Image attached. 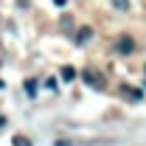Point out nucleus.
Returning a JSON list of instances; mask_svg holds the SVG:
<instances>
[{
	"instance_id": "obj_1",
	"label": "nucleus",
	"mask_w": 146,
	"mask_h": 146,
	"mask_svg": "<svg viewBox=\"0 0 146 146\" xmlns=\"http://www.w3.org/2000/svg\"><path fill=\"white\" fill-rule=\"evenodd\" d=\"M115 48H118V54H121V56H129L132 51H135V39H132L129 34H121V36H118V42H115Z\"/></svg>"
},
{
	"instance_id": "obj_2",
	"label": "nucleus",
	"mask_w": 146,
	"mask_h": 146,
	"mask_svg": "<svg viewBox=\"0 0 146 146\" xmlns=\"http://www.w3.org/2000/svg\"><path fill=\"white\" fill-rule=\"evenodd\" d=\"M84 82H87L90 87H96V90H104V84H107V82H104V76H101V73H96V70H84Z\"/></svg>"
},
{
	"instance_id": "obj_3",
	"label": "nucleus",
	"mask_w": 146,
	"mask_h": 146,
	"mask_svg": "<svg viewBox=\"0 0 146 146\" xmlns=\"http://www.w3.org/2000/svg\"><path fill=\"white\" fill-rule=\"evenodd\" d=\"M118 90H121V96H127L129 101H141V98H143V90H138V87H132V84H121Z\"/></svg>"
},
{
	"instance_id": "obj_4",
	"label": "nucleus",
	"mask_w": 146,
	"mask_h": 146,
	"mask_svg": "<svg viewBox=\"0 0 146 146\" xmlns=\"http://www.w3.org/2000/svg\"><path fill=\"white\" fill-rule=\"evenodd\" d=\"M76 76H79V73L73 70L70 65H65V68H62V79H65V82H73V79H76Z\"/></svg>"
},
{
	"instance_id": "obj_5",
	"label": "nucleus",
	"mask_w": 146,
	"mask_h": 146,
	"mask_svg": "<svg viewBox=\"0 0 146 146\" xmlns=\"http://www.w3.org/2000/svg\"><path fill=\"white\" fill-rule=\"evenodd\" d=\"M90 36H93V28H82V31H79V36H76V39H79V42L84 45V42H87Z\"/></svg>"
},
{
	"instance_id": "obj_6",
	"label": "nucleus",
	"mask_w": 146,
	"mask_h": 146,
	"mask_svg": "<svg viewBox=\"0 0 146 146\" xmlns=\"http://www.w3.org/2000/svg\"><path fill=\"white\" fill-rule=\"evenodd\" d=\"M14 146H31V141L25 135H14Z\"/></svg>"
},
{
	"instance_id": "obj_7",
	"label": "nucleus",
	"mask_w": 146,
	"mask_h": 146,
	"mask_svg": "<svg viewBox=\"0 0 146 146\" xmlns=\"http://www.w3.org/2000/svg\"><path fill=\"white\" fill-rule=\"evenodd\" d=\"M25 90H28V96H34V93H36V82H34V79L25 82Z\"/></svg>"
},
{
	"instance_id": "obj_8",
	"label": "nucleus",
	"mask_w": 146,
	"mask_h": 146,
	"mask_svg": "<svg viewBox=\"0 0 146 146\" xmlns=\"http://www.w3.org/2000/svg\"><path fill=\"white\" fill-rule=\"evenodd\" d=\"M112 3H115L121 11H129V0H112Z\"/></svg>"
},
{
	"instance_id": "obj_9",
	"label": "nucleus",
	"mask_w": 146,
	"mask_h": 146,
	"mask_svg": "<svg viewBox=\"0 0 146 146\" xmlns=\"http://www.w3.org/2000/svg\"><path fill=\"white\" fill-rule=\"evenodd\" d=\"M70 23H73L70 14H65V17H62V28H70Z\"/></svg>"
},
{
	"instance_id": "obj_10",
	"label": "nucleus",
	"mask_w": 146,
	"mask_h": 146,
	"mask_svg": "<svg viewBox=\"0 0 146 146\" xmlns=\"http://www.w3.org/2000/svg\"><path fill=\"white\" fill-rule=\"evenodd\" d=\"M54 3H56V6H65V0H54Z\"/></svg>"
},
{
	"instance_id": "obj_11",
	"label": "nucleus",
	"mask_w": 146,
	"mask_h": 146,
	"mask_svg": "<svg viewBox=\"0 0 146 146\" xmlns=\"http://www.w3.org/2000/svg\"><path fill=\"white\" fill-rule=\"evenodd\" d=\"M3 124H6V121H3V115H0V127H3Z\"/></svg>"
},
{
	"instance_id": "obj_12",
	"label": "nucleus",
	"mask_w": 146,
	"mask_h": 146,
	"mask_svg": "<svg viewBox=\"0 0 146 146\" xmlns=\"http://www.w3.org/2000/svg\"><path fill=\"white\" fill-rule=\"evenodd\" d=\"M143 73H146V65H143Z\"/></svg>"
},
{
	"instance_id": "obj_13",
	"label": "nucleus",
	"mask_w": 146,
	"mask_h": 146,
	"mask_svg": "<svg viewBox=\"0 0 146 146\" xmlns=\"http://www.w3.org/2000/svg\"><path fill=\"white\" fill-rule=\"evenodd\" d=\"M0 87H3V82H0Z\"/></svg>"
}]
</instances>
